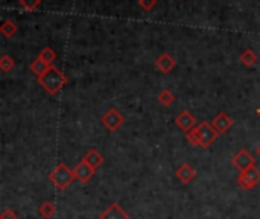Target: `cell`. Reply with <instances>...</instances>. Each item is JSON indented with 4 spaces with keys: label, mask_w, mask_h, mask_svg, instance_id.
<instances>
[{
    "label": "cell",
    "mask_w": 260,
    "mask_h": 219,
    "mask_svg": "<svg viewBox=\"0 0 260 219\" xmlns=\"http://www.w3.org/2000/svg\"><path fill=\"white\" fill-rule=\"evenodd\" d=\"M177 66L175 58L171 54H163L157 58L155 61V67L161 72V73H169L171 70H174Z\"/></svg>",
    "instance_id": "cell-12"
},
{
    "label": "cell",
    "mask_w": 260,
    "mask_h": 219,
    "mask_svg": "<svg viewBox=\"0 0 260 219\" xmlns=\"http://www.w3.org/2000/svg\"><path fill=\"white\" fill-rule=\"evenodd\" d=\"M138 5H140V8L143 11L149 12V11H152L155 8L157 0H138Z\"/></svg>",
    "instance_id": "cell-22"
},
{
    "label": "cell",
    "mask_w": 260,
    "mask_h": 219,
    "mask_svg": "<svg viewBox=\"0 0 260 219\" xmlns=\"http://www.w3.org/2000/svg\"><path fill=\"white\" fill-rule=\"evenodd\" d=\"M15 63L12 60V57L9 55H3L2 58H0V69H2L3 72H11L14 69Z\"/></svg>",
    "instance_id": "cell-20"
},
{
    "label": "cell",
    "mask_w": 260,
    "mask_h": 219,
    "mask_svg": "<svg viewBox=\"0 0 260 219\" xmlns=\"http://www.w3.org/2000/svg\"><path fill=\"white\" fill-rule=\"evenodd\" d=\"M211 125H213V128L219 134H224V133H227L233 127V119L228 114H225V113H219V114L215 116L213 120H211Z\"/></svg>",
    "instance_id": "cell-10"
},
{
    "label": "cell",
    "mask_w": 260,
    "mask_h": 219,
    "mask_svg": "<svg viewBox=\"0 0 260 219\" xmlns=\"http://www.w3.org/2000/svg\"><path fill=\"white\" fill-rule=\"evenodd\" d=\"M195 117H194V114L191 113V111H187V110H183L177 117H175V124H177V127L181 130V131H184V133H189L192 128H195L196 125H195Z\"/></svg>",
    "instance_id": "cell-8"
},
{
    "label": "cell",
    "mask_w": 260,
    "mask_h": 219,
    "mask_svg": "<svg viewBox=\"0 0 260 219\" xmlns=\"http://www.w3.org/2000/svg\"><path fill=\"white\" fill-rule=\"evenodd\" d=\"M0 219H18V216L12 209H5L2 213H0Z\"/></svg>",
    "instance_id": "cell-23"
},
{
    "label": "cell",
    "mask_w": 260,
    "mask_h": 219,
    "mask_svg": "<svg viewBox=\"0 0 260 219\" xmlns=\"http://www.w3.org/2000/svg\"><path fill=\"white\" fill-rule=\"evenodd\" d=\"M257 114H259V116H260V108H259V110H257Z\"/></svg>",
    "instance_id": "cell-25"
},
{
    "label": "cell",
    "mask_w": 260,
    "mask_h": 219,
    "mask_svg": "<svg viewBox=\"0 0 260 219\" xmlns=\"http://www.w3.org/2000/svg\"><path fill=\"white\" fill-rule=\"evenodd\" d=\"M158 102L164 107H169L171 104L175 102V94L171 91V90H163L160 94H158Z\"/></svg>",
    "instance_id": "cell-17"
},
{
    "label": "cell",
    "mask_w": 260,
    "mask_h": 219,
    "mask_svg": "<svg viewBox=\"0 0 260 219\" xmlns=\"http://www.w3.org/2000/svg\"><path fill=\"white\" fill-rule=\"evenodd\" d=\"M75 178H76L75 170L70 169L65 163L57 164V167L49 174L51 183H54V186L60 190H65L70 184L75 181Z\"/></svg>",
    "instance_id": "cell-3"
},
{
    "label": "cell",
    "mask_w": 260,
    "mask_h": 219,
    "mask_svg": "<svg viewBox=\"0 0 260 219\" xmlns=\"http://www.w3.org/2000/svg\"><path fill=\"white\" fill-rule=\"evenodd\" d=\"M99 219H130V215L117 203H111L99 216Z\"/></svg>",
    "instance_id": "cell-9"
},
{
    "label": "cell",
    "mask_w": 260,
    "mask_h": 219,
    "mask_svg": "<svg viewBox=\"0 0 260 219\" xmlns=\"http://www.w3.org/2000/svg\"><path fill=\"white\" fill-rule=\"evenodd\" d=\"M17 31H18V26H17V23L12 21V20H5L2 26H0V32H2V35L6 37V38L14 37L17 34Z\"/></svg>",
    "instance_id": "cell-15"
},
{
    "label": "cell",
    "mask_w": 260,
    "mask_h": 219,
    "mask_svg": "<svg viewBox=\"0 0 260 219\" xmlns=\"http://www.w3.org/2000/svg\"><path fill=\"white\" fill-rule=\"evenodd\" d=\"M40 3H41V0H20V5L26 11H35Z\"/></svg>",
    "instance_id": "cell-21"
},
{
    "label": "cell",
    "mask_w": 260,
    "mask_h": 219,
    "mask_svg": "<svg viewBox=\"0 0 260 219\" xmlns=\"http://www.w3.org/2000/svg\"><path fill=\"white\" fill-rule=\"evenodd\" d=\"M175 175H177L178 181H181L183 184H189V183H191V181L195 178L196 172H195V169H194L191 164H189V163H183V164L177 169Z\"/></svg>",
    "instance_id": "cell-11"
},
{
    "label": "cell",
    "mask_w": 260,
    "mask_h": 219,
    "mask_svg": "<svg viewBox=\"0 0 260 219\" xmlns=\"http://www.w3.org/2000/svg\"><path fill=\"white\" fill-rule=\"evenodd\" d=\"M231 163L236 169H239V170H245L251 166L256 164V160L254 157L251 155V152L248 149H241L238 151V154H236L233 158H231Z\"/></svg>",
    "instance_id": "cell-6"
},
{
    "label": "cell",
    "mask_w": 260,
    "mask_h": 219,
    "mask_svg": "<svg viewBox=\"0 0 260 219\" xmlns=\"http://www.w3.org/2000/svg\"><path fill=\"white\" fill-rule=\"evenodd\" d=\"M257 154H259V157H260V145L257 146Z\"/></svg>",
    "instance_id": "cell-24"
},
{
    "label": "cell",
    "mask_w": 260,
    "mask_h": 219,
    "mask_svg": "<svg viewBox=\"0 0 260 219\" xmlns=\"http://www.w3.org/2000/svg\"><path fill=\"white\" fill-rule=\"evenodd\" d=\"M260 183V169L254 164L245 170H241L238 177V184L244 190H251Z\"/></svg>",
    "instance_id": "cell-4"
},
{
    "label": "cell",
    "mask_w": 260,
    "mask_h": 219,
    "mask_svg": "<svg viewBox=\"0 0 260 219\" xmlns=\"http://www.w3.org/2000/svg\"><path fill=\"white\" fill-rule=\"evenodd\" d=\"M38 58H41L43 61H46L47 64H51V66H52V63H54V61L57 60V52L54 51L52 47H49V46H47V47H44L43 51L40 52Z\"/></svg>",
    "instance_id": "cell-18"
},
{
    "label": "cell",
    "mask_w": 260,
    "mask_h": 219,
    "mask_svg": "<svg viewBox=\"0 0 260 219\" xmlns=\"http://www.w3.org/2000/svg\"><path fill=\"white\" fill-rule=\"evenodd\" d=\"M49 67H51V64H47V63L43 61L41 58L34 60V61L31 63V66H29L31 72L34 73V75H35L37 78H40L41 75H44V73H46L47 70H49Z\"/></svg>",
    "instance_id": "cell-14"
},
{
    "label": "cell",
    "mask_w": 260,
    "mask_h": 219,
    "mask_svg": "<svg viewBox=\"0 0 260 219\" xmlns=\"http://www.w3.org/2000/svg\"><path fill=\"white\" fill-rule=\"evenodd\" d=\"M75 175H76V180H79L82 184H87L91 178H93V175H94V170L96 169H93L84 158L75 166Z\"/></svg>",
    "instance_id": "cell-7"
},
{
    "label": "cell",
    "mask_w": 260,
    "mask_h": 219,
    "mask_svg": "<svg viewBox=\"0 0 260 219\" xmlns=\"http://www.w3.org/2000/svg\"><path fill=\"white\" fill-rule=\"evenodd\" d=\"M218 136L219 133L213 128V125L208 124V122H201L199 125H196L195 128H192L186 134V139L194 146L208 148V146L218 139Z\"/></svg>",
    "instance_id": "cell-1"
},
{
    "label": "cell",
    "mask_w": 260,
    "mask_h": 219,
    "mask_svg": "<svg viewBox=\"0 0 260 219\" xmlns=\"http://www.w3.org/2000/svg\"><path fill=\"white\" fill-rule=\"evenodd\" d=\"M37 79H38V84L52 96L58 94L61 88L67 84V76L55 66H51L49 70Z\"/></svg>",
    "instance_id": "cell-2"
},
{
    "label": "cell",
    "mask_w": 260,
    "mask_h": 219,
    "mask_svg": "<svg viewBox=\"0 0 260 219\" xmlns=\"http://www.w3.org/2000/svg\"><path fill=\"white\" fill-rule=\"evenodd\" d=\"M84 160L93 167V169H98L99 166H102L104 164V155L99 152V151H96V149H90L85 155H84Z\"/></svg>",
    "instance_id": "cell-13"
},
{
    "label": "cell",
    "mask_w": 260,
    "mask_h": 219,
    "mask_svg": "<svg viewBox=\"0 0 260 219\" xmlns=\"http://www.w3.org/2000/svg\"><path fill=\"white\" fill-rule=\"evenodd\" d=\"M101 122H102V125H104L108 131L116 133L117 130H119V128L124 125L125 119H124V116H122L119 111H117L116 108H110V110L101 117Z\"/></svg>",
    "instance_id": "cell-5"
},
{
    "label": "cell",
    "mask_w": 260,
    "mask_h": 219,
    "mask_svg": "<svg viewBox=\"0 0 260 219\" xmlns=\"http://www.w3.org/2000/svg\"><path fill=\"white\" fill-rule=\"evenodd\" d=\"M241 63L247 67H251L257 63V55L254 51H251V49H247V51L241 55Z\"/></svg>",
    "instance_id": "cell-19"
},
{
    "label": "cell",
    "mask_w": 260,
    "mask_h": 219,
    "mask_svg": "<svg viewBox=\"0 0 260 219\" xmlns=\"http://www.w3.org/2000/svg\"><path fill=\"white\" fill-rule=\"evenodd\" d=\"M38 212H40V215H41L43 218H46V219H51V218L55 215L57 207H55V204H54V203H51V201H44V203L40 206Z\"/></svg>",
    "instance_id": "cell-16"
}]
</instances>
